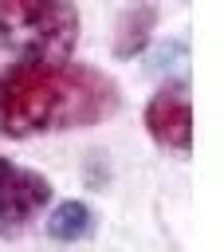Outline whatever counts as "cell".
<instances>
[{"label": "cell", "mask_w": 224, "mask_h": 252, "mask_svg": "<svg viewBox=\"0 0 224 252\" xmlns=\"http://www.w3.org/2000/svg\"><path fill=\"white\" fill-rule=\"evenodd\" d=\"M118 83L71 59H20L0 71V134L35 138L51 130H83L118 114Z\"/></svg>", "instance_id": "cell-1"}, {"label": "cell", "mask_w": 224, "mask_h": 252, "mask_svg": "<svg viewBox=\"0 0 224 252\" xmlns=\"http://www.w3.org/2000/svg\"><path fill=\"white\" fill-rule=\"evenodd\" d=\"M79 43L71 0H0V47L20 59H67Z\"/></svg>", "instance_id": "cell-2"}, {"label": "cell", "mask_w": 224, "mask_h": 252, "mask_svg": "<svg viewBox=\"0 0 224 252\" xmlns=\"http://www.w3.org/2000/svg\"><path fill=\"white\" fill-rule=\"evenodd\" d=\"M145 130L161 146L189 154V146H193V102H189V91L181 83L161 87L145 102Z\"/></svg>", "instance_id": "cell-3"}, {"label": "cell", "mask_w": 224, "mask_h": 252, "mask_svg": "<svg viewBox=\"0 0 224 252\" xmlns=\"http://www.w3.org/2000/svg\"><path fill=\"white\" fill-rule=\"evenodd\" d=\"M153 28H157V8L149 0H134L122 20H118V35H114V55L118 59H134L145 51V43L153 39Z\"/></svg>", "instance_id": "cell-4"}, {"label": "cell", "mask_w": 224, "mask_h": 252, "mask_svg": "<svg viewBox=\"0 0 224 252\" xmlns=\"http://www.w3.org/2000/svg\"><path fill=\"white\" fill-rule=\"evenodd\" d=\"M90 228H94V217H90V209L83 201H59L51 209V217H47V236L51 240H63V244L86 240Z\"/></svg>", "instance_id": "cell-5"}]
</instances>
